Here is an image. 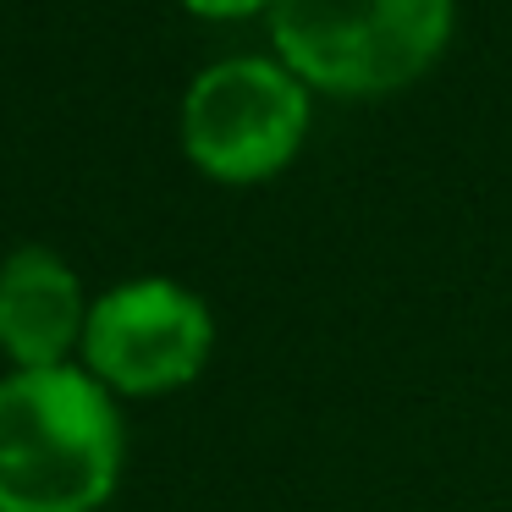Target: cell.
I'll return each mask as SVG.
<instances>
[{"label": "cell", "instance_id": "1", "mask_svg": "<svg viewBox=\"0 0 512 512\" xmlns=\"http://www.w3.org/2000/svg\"><path fill=\"white\" fill-rule=\"evenodd\" d=\"M122 468V424L100 380L17 369L0 380V512H94Z\"/></svg>", "mask_w": 512, "mask_h": 512}, {"label": "cell", "instance_id": "2", "mask_svg": "<svg viewBox=\"0 0 512 512\" xmlns=\"http://www.w3.org/2000/svg\"><path fill=\"white\" fill-rule=\"evenodd\" d=\"M270 34L292 78L380 94L441 56L452 0H270Z\"/></svg>", "mask_w": 512, "mask_h": 512}, {"label": "cell", "instance_id": "3", "mask_svg": "<svg viewBox=\"0 0 512 512\" xmlns=\"http://www.w3.org/2000/svg\"><path fill=\"white\" fill-rule=\"evenodd\" d=\"M309 127V94L281 61L232 56L199 72L182 100V144L204 171L248 182L287 166Z\"/></svg>", "mask_w": 512, "mask_h": 512}, {"label": "cell", "instance_id": "4", "mask_svg": "<svg viewBox=\"0 0 512 512\" xmlns=\"http://www.w3.org/2000/svg\"><path fill=\"white\" fill-rule=\"evenodd\" d=\"M83 353L122 391L182 386L210 353V309L166 276L127 281L89 309Z\"/></svg>", "mask_w": 512, "mask_h": 512}, {"label": "cell", "instance_id": "5", "mask_svg": "<svg viewBox=\"0 0 512 512\" xmlns=\"http://www.w3.org/2000/svg\"><path fill=\"white\" fill-rule=\"evenodd\" d=\"M83 325L78 270L39 243L12 248L0 265V347L23 369H56Z\"/></svg>", "mask_w": 512, "mask_h": 512}, {"label": "cell", "instance_id": "6", "mask_svg": "<svg viewBox=\"0 0 512 512\" xmlns=\"http://www.w3.org/2000/svg\"><path fill=\"white\" fill-rule=\"evenodd\" d=\"M188 6L204 17H237V12H254V6H270V0H188Z\"/></svg>", "mask_w": 512, "mask_h": 512}]
</instances>
